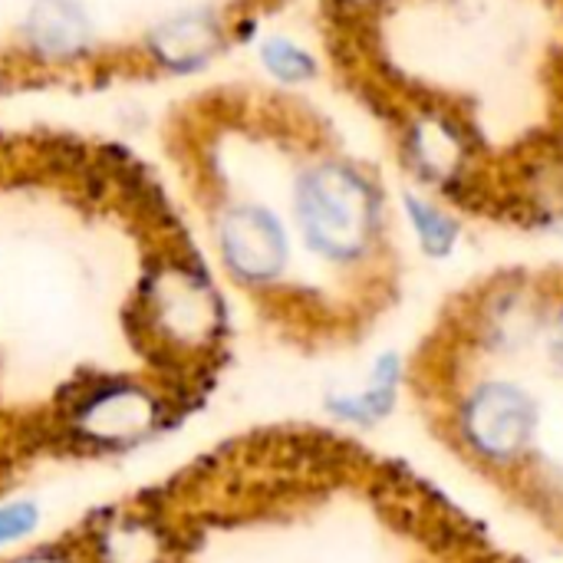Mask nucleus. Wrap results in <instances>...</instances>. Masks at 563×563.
Instances as JSON below:
<instances>
[{"label": "nucleus", "mask_w": 563, "mask_h": 563, "mask_svg": "<svg viewBox=\"0 0 563 563\" xmlns=\"http://www.w3.org/2000/svg\"><path fill=\"white\" fill-rule=\"evenodd\" d=\"M412 393L465 468L563 541V274L459 297L422 340Z\"/></svg>", "instance_id": "obj_1"}, {"label": "nucleus", "mask_w": 563, "mask_h": 563, "mask_svg": "<svg viewBox=\"0 0 563 563\" xmlns=\"http://www.w3.org/2000/svg\"><path fill=\"white\" fill-rule=\"evenodd\" d=\"M297 218L307 244L336 264L366 257L379 228L373 188L336 162H323L297 181Z\"/></svg>", "instance_id": "obj_2"}, {"label": "nucleus", "mask_w": 563, "mask_h": 563, "mask_svg": "<svg viewBox=\"0 0 563 563\" xmlns=\"http://www.w3.org/2000/svg\"><path fill=\"white\" fill-rule=\"evenodd\" d=\"M148 310L155 330L181 346L205 343L218 320L211 287L205 284L201 274H191L188 267H165L162 274L152 277Z\"/></svg>", "instance_id": "obj_3"}, {"label": "nucleus", "mask_w": 563, "mask_h": 563, "mask_svg": "<svg viewBox=\"0 0 563 563\" xmlns=\"http://www.w3.org/2000/svg\"><path fill=\"white\" fill-rule=\"evenodd\" d=\"M221 254L238 277L271 280L287 264V234L271 211L241 205L221 221Z\"/></svg>", "instance_id": "obj_4"}, {"label": "nucleus", "mask_w": 563, "mask_h": 563, "mask_svg": "<svg viewBox=\"0 0 563 563\" xmlns=\"http://www.w3.org/2000/svg\"><path fill=\"white\" fill-rule=\"evenodd\" d=\"M158 419L155 399L125 383L99 386L76 406V429L99 442H122L148 432Z\"/></svg>", "instance_id": "obj_5"}, {"label": "nucleus", "mask_w": 563, "mask_h": 563, "mask_svg": "<svg viewBox=\"0 0 563 563\" xmlns=\"http://www.w3.org/2000/svg\"><path fill=\"white\" fill-rule=\"evenodd\" d=\"M86 33V16L69 0H40L30 13V40L36 43V49H46L53 56L82 49Z\"/></svg>", "instance_id": "obj_6"}, {"label": "nucleus", "mask_w": 563, "mask_h": 563, "mask_svg": "<svg viewBox=\"0 0 563 563\" xmlns=\"http://www.w3.org/2000/svg\"><path fill=\"white\" fill-rule=\"evenodd\" d=\"M102 561L106 563H158L162 561V538L152 525L139 518L115 521L102 534Z\"/></svg>", "instance_id": "obj_7"}, {"label": "nucleus", "mask_w": 563, "mask_h": 563, "mask_svg": "<svg viewBox=\"0 0 563 563\" xmlns=\"http://www.w3.org/2000/svg\"><path fill=\"white\" fill-rule=\"evenodd\" d=\"M211 49V23L198 20V16H185L168 23L158 33V53L172 63V66H191L195 59H201Z\"/></svg>", "instance_id": "obj_8"}, {"label": "nucleus", "mask_w": 563, "mask_h": 563, "mask_svg": "<svg viewBox=\"0 0 563 563\" xmlns=\"http://www.w3.org/2000/svg\"><path fill=\"white\" fill-rule=\"evenodd\" d=\"M261 56H264L267 69H271L274 76H280V79L297 82V79H310V76H313V59H310L300 46H294V43H287V40H271V43H264Z\"/></svg>", "instance_id": "obj_9"}, {"label": "nucleus", "mask_w": 563, "mask_h": 563, "mask_svg": "<svg viewBox=\"0 0 563 563\" xmlns=\"http://www.w3.org/2000/svg\"><path fill=\"white\" fill-rule=\"evenodd\" d=\"M409 214H412V221H416V228H419L429 251H449V244L455 241V224L442 211H435L426 201L409 198Z\"/></svg>", "instance_id": "obj_10"}, {"label": "nucleus", "mask_w": 563, "mask_h": 563, "mask_svg": "<svg viewBox=\"0 0 563 563\" xmlns=\"http://www.w3.org/2000/svg\"><path fill=\"white\" fill-rule=\"evenodd\" d=\"M36 525V508L33 505H7L0 508V544H10L23 534H30Z\"/></svg>", "instance_id": "obj_11"}, {"label": "nucleus", "mask_w": 563, "mask_h": 563, "mask_svg": "<svg viewBox=\"0 0 563 563\" xmlns=\"http://www.w3.org/2000/svg\"><path fill=\"white\" fill-rule=\"evenodd\" d=\"M20 563H66V561H59V558H30V561H20Z\"/></svg>", "instance_id": "obj_12"}]
</instances>
